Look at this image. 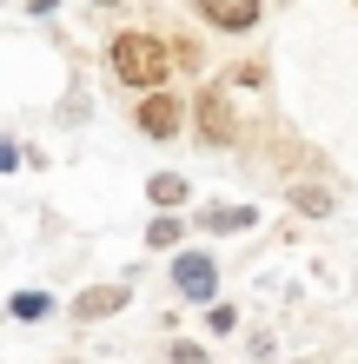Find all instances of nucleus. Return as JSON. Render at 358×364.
I'll return each instance as SVG.
<instances>
[{
  "instance_id": "nucleus-12",
  "label": "nucleus",
  "mask_w": 358,
  "mask_h": 364,
  "mask_svg": "<svg viewBox=\"0 0 358 364\" xmlns=\"http://www.w3.org/2000/svg\"><path fill=\"white\" fill-rule=\"evenodd\" d=\"M206 325H213V331L226 338V331H233V325H239V311H233V305H226V298H213V305H206Z\"/></svg>"
},
{
  "instance_id": "nucleus-7",
  "label": "nucleus",
  "mask_w": 358,
  "mask_h": 364,
  "mask_svg": "<svg viewBox=\"0 0 358 364\" xmlns=\"http://www.w3.org/2000/svg\"><path fill=\"white\" fill-rule=\"evenodd\" d=\"M193 225L199 232H252L259 225V205H206V212H193Z\"/></svg>"
},
{
  "instance_id": "nucleus-5",
  "label": "nucleus",
  "mask_w": 358,
  "mask_h": 364,
  "mask_svg": "<svg viewBox=\"0 0 358 364\" xmlns=\"http://www.w3.org/2000/svg\"><path fill=\"white\" fill-rule=\"evenodd\" d=\"M199 14L213 20L219 33H252L259 14H265V0H199Z\"/></svg>"
},
{
  "instance_id": "nucleus-1",
  "label": "nucleus",
  "mask_w": 358,
  "mask_h": 364,
  "mask_svg": "<svg viewBox=\"0 0 358 364\" xmlns=\"http://www.w3.org/2000/svg\"><path fill=\"white\" fill-rule=\"evenodd\" d=\"M107 67H113L120 87L153 93V87H166V73H173V53L159 47V33H120L107 47Z\"/></svg>"
},
{
  "instance_id": "nucleus-3",
  "label": "nucleus",
  "mask_w": 358,
  "mask_h": 364,
  "mask_svg": "<svg viewBox=\"0 0 358 364\" xmlns=\"http://www.w3.org/2000/svg\"><path fill=\"white\" fill-rule=\"evenodd\" d=\"M193 126H199L206 146H233L239 119H233V100H226V87H206V93L193 100Z\"/></svg>"
},
{
  "instance_id": "nucleus-9",
  "label": "nucleus",
  "mask_w": 358,
  "mask_h": 364,
  "mask_svg": "<svg viewBox=\"0 0 358 364\" xmlns=\"http://www.w3.org/2000/svg\"><path fill=\"white\" fill-rule=\"evenodd\" d=\"M7 311L20 318V325H33V318H47V311H53V298H47V291H14V298H7Z\"/></svg>"
},
{
  "instance_id": "nucleus-10",
  "label": "nucleus",
  "mask_w": 358,
  "mask_h": 364,
  "mask_svg": "<svg viewBox=\"0 0 358 364\" xmlns=\"http://www.w3.org/2000/svg\"><path fill=\"white\" fill-rule=\"evenodd\" d=\"M179 232H186V225L173 219V212H159V219L146 225V245H153V252H173V245H179Z\"/></svg>"
},
{
  "instance_id": "nucleus-8",
  "label": "nucleus",
  "mask_w": 358,
  "mask_h": 364,
  "mask_svg": "<svg viewBox=\"0 0 358 364\" xmlns=\"http://www.w3.org/2000/svg\"><path fill=\"white\" fill-rule=\"evenodd\" d=\"M146 199H153V205H186V179L179 173H153V179H146Z\"/></svg>"
},
{
  "instance_id": "nucleus-6",
  "label": "nucleus",
  "mask_w": 358,
  "mask_h": 364,
  "mask_svg": "<svg viewBox=\"0 0 358 364\" xmlns=\"http://www.w3.org/2000/svg\"><path fill=\"white\" fill-rule=\"evenodd\" d=\"M126 311V285H87L73 298V318L80 325H100V318H120Z\"/></svg>"
},
{
  "instance_id": "nucleus-15",
  "label": "nucleus",
  "mask_w": 358,
  "mask_h": 364,
  "mask_svg": "<svg viewBox=\"0 0 358 364\" xmlns=\"http://www.w3.org/2000/svg\"><path fill=\"white\" fill-rule=\"evenodd\" d=\"M100 7H120V0H100Z\"/></svg>"
},
{
  "instance_id": "nucleus-2",
  "label": "nucleus",
  "mask_w": 358,
  "mask_h": 364,
  "mask_svg": "<svg viewBox=\"0 0 358 364\" xmlns=\"http://www.w3.org/2000/svg\"><path fill=\"white\" fill-rule=\"evenodd\" d=\"M173 285H179V298H193V305H213L219 259H213V252H179V259H173Z\"/></svg>"
},
{
  "instance_id": "nucleus-14",
  "label": "nucleus",
  "mask_w": 358,
  "mask_h": 364,
  "mask_svg": "<svg viewBox=\"0 0 358 364\" xmlns=\"http://www.w3.org/2000/svg\"><path fill=\"white\" fill-rule=\"evenodd\" d=\"M14 166H20V146H14V139H0V173H14Z\"/></svg>"
},
{
  "instance_id": "nucleus-13",
  "label": "nucleus",
  "mask_w": 358,
  "mask_h": 364,
  "mask_svg": "<svg viewBox=\"0 0 358 364\" xmlns=\"http://www.w3.org/2000/svg\"><path fill=\"white\" fill-rule=\"evenodd\" d=\"M166 358H173V364H213V358H206V351L193 345V338H179V345H173V351H166Z\"/></svg>"
},
{
  "instance_id": "nucleus-4",
  "label": "nucleus",
  "mask_w": 358,
  "mask_h": 364,
  "mask_svg": "<svg viewBox=\"0 0 358 364\" xmlns=\"http://www.w3.org/2000/svg\"><path fill=\"white\" fill-rule=\"evenodd\" d=\"M133 119H139V133H146V139H173L179 126H186V100H179V93H166V87H153V93L139 100V113H133Z\"/></svg>"
},
{
  "instance_id": "nucleus-11",
  "label": "nucleus",
  "mask_w": 358,
  "mask_h": 364,
  "mask_svg": "<svg viewBox=\"0 0 358 364\" xmlns=\"http://www.w3.org/2000/svg\"><path fill=\"white\" fill-rule=\"evenodd\" d=\"M292 205L312 212V219H325V212H332V192H319V186H292Z\"/></svg>"
}]
</instances>
